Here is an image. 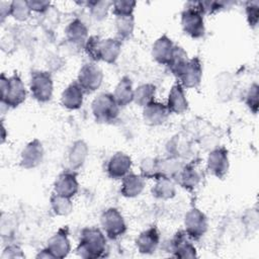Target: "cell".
<instances>
[{
  "mask_svg": "<svg viewBox=\"0 0 259 259\" xmlns=\"http://www.w3.org/2000/svg\"><path fill=\"white\" fill-rule=\"evenodd\" d=\"M106 251V238L103 231L98 228H84L80 233L77 254L86 259H96L104 256Z\"/></svg>",
  "mask_w": 259,
  "mask_h": 259,
  "instance_id": "obj_1",
  "label": "cell"
},
{
  "mask_svg": "<svg viewBox=\"0 0 259 259\" xmlns=\"http://www.w3.org/2000/svg\"><path fill=\"white\" fill-rule=\"evenodd\" d=\"M1 103L10 108H16L26 99V89L20 76L14 73L10 77L1 74Z\"/></svg>",
  "mask_w": 259,
  "mask_h": 259,
  "instance_id": "obj_2",
  "label": "cell"
},
{
  "mask_svg": "<svg viewBox=\"0 0 259 259\" xmlns=\"http://www.w3.org/2000/svg\"><path fill=\"white\" fill-rule=\"evenodd\" d=\"M181 27L185 34L192 38H200L204 35V14L198 1L188 2L181 13Z\"/></svg>",
  "mask_w": 259,
  "mask_h": 259,
  "instance_id": "obj_3",
  "label": "cell"
},
{
  "mask_svg": "<svg viewBox=\"0 0 259 259\" xmlns=\"http://www.w3.org/2000/svg\"><path fill=\"white\" fill-rule=\"evenodd\" d=\"M119 105L115 101L113 94L100 93L91 104L92 113L98 122L110 123L116 120L119 114Z\"/></svg>",
  "mask_w": 259,
  "mask_h": 259,
  "instance_id": "obj_4",
  "label": "cell"
},
{
  "mask_svg": "<svg viewBox=\"0 0 259 259\" xmlns=\"http://www.w3.org/2000/svg\"><path fill=\"white\" fill-rule=\"evenodd\" d=\"M29 90L36 101L41 103L50 101L54 91V82L51 73L41 70L31 72Z\"/></svg>",
  "mask_w": 259,
  "mask_h": 259,
  "instance_id": "obj_5",
  "label": "cell"
},
{
  "mask_svg": "<svg viewBox=\"0 0 259 259\" xmlns=\"http://www.w3.org/2000/svg\"><path fill=\"white\" fill-rule=\"evenodd\" d=\"M100 225L103 233L110 240L121 237L126 232V224L118 209L109 207L100 215Z\"/></svg>",
  "mask_w": 259,
  "mask_h": 259,
  "instance_id": "obj_6",
  "label": "cell"
},
{
  "mask_svg": "<svg viewBox=\"0 0 259 259\" xmlns=\"http://www.w3.org/2000/svg\"><path fill=\"white\" fill-rule=\"evenodd\" d=\"M84 93L97 90L103 81V72L95 63H86L79 70L77 80Z\"/></svg>",
  "mask_w": 259,
  "mask_h": 259,
  "instance_id": "obj_7",
  "label": "cell"
},
{
  "mask_svg": "<svg viewBox=\"0 0 259 259\" xmlns=\"http://www.w3.org/2000/svg\"><path fill=\"white\" fill-rule=\"evenodd\" d=\"M184 227L185 233L191 240H199L207 231V218L200 209L192 207L184 217Z\"/></svg>",
  "mask_w": 259,
  "mask_h": 259,
  "instance_id": "obj_8",
  "label": "cell"
},
{
  "mask_svg": "<svg viewBox=\"0 0 259 259\" xmlns=\"http://www.w3.org/2000/svg\"><path fill=\"white\" fill-rule=\"evenodd\" d=\"M207 170L217 178H224L229 171V154L225 147L214 148L207 156Z\"/></svg>",
  "mask_w": 259,
  "mask_h": 259,
  "instance_id": "obj_9",
  "label": "cell"
},
{
  "mask_svg": "<svg viewBox=\"0 0 259 259\" xmlns=\"http://www.w3.org/2000/svg\"><path fill=\"white\" fill-rule=\"evenodd\" d=\"M202 78V65L198 57L189 59L187 65L177 78L183 88H196Z\"/></svg>",
  "mask_w": 259,
  "mask_h": 259,
  "instance_id": "obj_10",
  "label": "cell"
},
{
  "mask_svg": "<svg viewBox=\"0 0 259 259\" xmlns=\"http://www.w3.org/2000/svg\"><path fill=\"white\" fill-rule=\"evenodd\" d=\"M45 156V150L39 140L30 141L21 151L20 166L24 169H33L41 164Z\"/></svg>",
  "mask_w": 259,
  "mask_h": 259,
  "instance_id": "obj_11",
  "label": "cell"
},
{
  "mask_svg": "<svg viewBox=\"0 0 259 259\" xmlns=\"http://www.w3.org/2000/svg\"><path fill=\"white\" fill-rule=\"evenodd\" d=\"M54 258H65L71 250L68 227L60 228L49 240L46 247Z\"/></svg>",
  "mask_w": 259,
  "mask_h": 259,
  "instance_id": "obj_12",
  "label": "cell"
},
{
  "mask_svg": "<svg viewBox=\"0 0 259 259\" xmlns=\"http://www.w3.org/2000/svg\"><path fill=\"white\" fill-rule=\"evenodd\" d=\"M79 190V183L77 180V174L74 171L67 170L59 174L54 183V192L65 196L73 197Z\"/></svg>",
  "mask_w": 259,
  "mask_h": 259,
  "instance_id": "obj_13",
  "label": "cell"
},
{
  "mask_svg": "<svg viewBox=\"0 0 259 259\" xmlns=\"http://www.w3.org/2000/svg\"><path fill=\"white\" fill-rule=\"evenodd\" d=\"M190 238L185 231H178L171 240L172 255L176 258H195L197 257L196 248L190 242Z\"/></svg>",
  "mask_w": 259,
  "mask_h": 259,
  "instance_id": "obj_14",
  "label": "cell"
},
{
  "mask_svg": "<svg viewBox=\"0 0 259 259\" xmlns=\"http://www.w3.org/2000/svg\"><path fill=\"white\" fill-rule=\"evenodd\" d=\"M132 163V159L128 155L122 152H117L109 158L106 166V172L112 179H122L130 173Z\"/></svg>",
  "mask_w": 259,
  "mask_h": 259,
  "instance_id": "obj_15",
  "label": "cell"
},
{
  "mask_svg": "<svg viewBox=\"0 0 259 259\" xmlns=\"http://www.w3.org/2000/svg\"><path fill=\"white\" fill-rule=\"evenodd\" d=\"M170 112L167 106L158 101H152L143 109V118L146 124L150 126H158L163 124L169 116Z\"/></svg>",
  "mask_w": 259,
  "mask_h": 259,
  "instance_id": "obj_16",
  "label": "cell"
},
{
  "mask_svg": "<svg viewBox=\"0 0 259 259\" xmlns=\"http://www.w3.org/2000/svg\"><path fill=\"white\" fill-rule=\"evenodd\" d=\"M160 243V232L156 227H150L149 229L140 233L136 239V247L142 254H153Z\"/></svg>",
  "mask_w": 259,
  "mask_h": 259,
  "instance_id": "obj_17",
  "label": "cell"
},
{
  "mask_svg": "<svg viewBox=\"0 0 259 259\" xmlns=\"http://www.w3.org/2000/svg\"><path fill=\"white\" fill-rule=\"evenodd\" d=\"M166 106L170 113L176 114H181L188 109V100L185 96L184 88L180 85L179 82L175 83L171 87Z\"/></svg>",
  "mask_w": 259,
  "mask_h": 259,
  "instance_id": "obj_18",
  "label": "cell"
},
{
  "mask_svg": "<svg viewBox=\"0 0 259 259\" xmlns=\"http://www.w3.org/2000/svg\"><path fill=\"white\" fill-rule=\"evenodd\" d=\"M84 91L77 81L70 83L62 92L61 103L62 105L70 110L79 109L83 103Z\"/></svg>",
  "mask_w": 259,
  "mask_h": 259,
  "instance_id": "obj_19",
  "label": "cell"
},
{
  "mask_svg": "<svg viewBox=\"0 0 259 259\" xmlns=\"http://www.w3.org/2000/svg\"><path fill=\"white\" fill-rule=\"evenodd\" d=\"M174 48L175 45L172 39L166 34H163L154 42L152 48V56L157 63L167 66L172 57Z\"/></svg>",
  "mask_w": 259,
  "mask_h": 259,
  "instance_id": "obj_20",
  "label": "cell"
},
{
  "mask_svg": "<svg viewBox=\"0 0 259 259\" xmlns=\"http://www.w3.org/2000/svg\"><path fill=\"white\" fill-rule=\"evenodd\" d=\"M201 176L193 164H184L175 181L185 190L193 191L199 184Z\"/></svg>",
  "mask_w": 259,
  "mask_h": 259,
  "instance_id": "obj_21",
  "label": "cell"
},
{
  "mask_svg": "<svg viewBox=\"0 0 259 259\" xmlns=\"http://www.w3.org/2000/svg\"><path fill=\"white\" fill-rule=\"evenodd\" d=\"M145 188V178L142 175L128 173L122 178L120 185V193L127 198L140 195Z\"/></svg>",
  "mask_w": 259,
  "mask_h": 259,
  "instance_id": "obj_22",
  "label": "cell"
},
{
  "mask_svg": "<svg viewBox=\"0 0 259 259\" xmlns=\"http://www.w3.org/2000/svg\"><path fill=\"white\" fill-rule=\"evenodd\" d=\"M65 34L67 40H69L73 45L84 46L88 38V28L82 20L76 18L67 25L65 29Z\"/></svg>",
  "mask_w": 259,
  "mask_h": 259,
  "instance_id": "obj_23",
  "label": "cell"
},
{
  "mask_svg": "<svg viewBox=\"0 0 259 259\" xmlns=\"http://www.w3.org/2000/svg\"><path fill=\"white\" fill-rule=\"evenodd\" d=\"M134 90L131 78L123 76L115 86L113 92V97L119 107L126 106L134 101Z\"/></svg>",
  "mask_w": 259,
  "mask_h": 259,
  "instance_id": "obj_24",
  "label": "cell"
},
{
  "mask_svg": "<svg viewBox=\"0 0 259 259\" xmlns=\"http://www.w3.org/2000/svg\"><path fill=\"white\" fill-rule=\"evenodd\" d=\"M88 156V146L87 144L82 141L78 140L75 141L68 153V162L72 170H76L81 168Z\"/></svg>",
  "mask_w": 259,
  "mask_h": 259,
  "instance_id": "obj_25",
  "label": "cell"
},
{
  "mask_svg": "<svg viewBox=\"0 0 259 259\" xmlns=\"http://www.w3.org/2000/svg\"><path fill=\"white\" fill-rule=\"evenodd\" d=\"M121 52V41L116 37L102 39L100 57L101 61L107 64H113L118 59Z\"/></svg>",
  "mask_w": 259,
  "mask_h": 259,
  "instance_id": "obj_26",
  "label": "cell"
},
{
  "mask_svg": "<svg viewBox=\"0 0 259 259\" xmlns=\"http://www.w3.org/2000/svg\"><path fill=\"white\" fill-rule=\"evenodd\" d=\"M184 164L181 159L170 156L168 158H159V178L165 177L175 180Z\"/></svg>",
  "mask_w": 259,
  "mask_h": 259,
  "instance_id": "obj_27",
  "label": "cell"
},
{
  "mask_svg": "<svg viewBox=\"0 0 259 259\" xmlns=\"http://www.w3.org/2000/svg\"><path fill=\"white\" fill-rule=\"evenodd\" d=\"M152 194L158 199H171L176 194V188L173 180L165 177L156 179L155 185L152 187Z\"/></svg>",
  "mask_w": 259,
  "mask_h": 259,
  "instance_id": "obj_28",
  "label": "cell"
},
{
  "mask_svg": "<svg viewBox=\"0 0 259 259\" xmlns=\"http://www.w3.org/2000/svg\"><path fill=\"white\" fill-rule=\"evenodd\" d=\"M188 61H189V59H188L187 53L184 51V49L175 45L172 57L167 65V67L169 68L171 73L176 78H178L179 75L181 74V72L183 71V69L185 68V66L187 65Z\"/></svg>",
  "mask_w": 259,
  "mask_h": 259,
  "instance_id": "obj_29",
  "label": "cell"
},
{
  "mask_svg": "<svg viewBox=\"0 0 259 259\" xmlns=\"http://www.w3.org/2000/svg\"><path fill=\"white\" fill-rule=\"evenodd\" d=\"M135 28V17L133 15L115 16V31L116 38L120 41L132 36Z\"/></svg>",
  "mask_w": 259,
  "mask_h": 259,
  "instance_id": "obj_30",
  "label": "cell"
},
{
  "mask_svg": "<svg viewBox=\"0 0 259 259\" xmlns=\"http://www.w3.org/2000/svg\"><path fill=\"white\" fill-rule=\"evenodd\" d=\"M156 86L152 83L141 84L134 90V102L142 107H145L150 102L154 101Z\"/></svg>",
  "mask_w": 259,
  "mask_h": 259,
  "instance_id": "obj_31",
  "label": "cell"
},
{
  "mask_svg": "<svg viewBox=\"0 0 259 259\" xmlns=\"http://www.w3.org/2000/svg\"><path fill=\"white\" fill-rule=\"evenodd\" d=\"M51 208L57 215H68L73 210V203L71 198L53 193L50 198Z\"/></svg>",
  "mask_w": 259,
  "mask_h": 259,
  "instance_id": "obj_32",
  "label": "cell"
},
{
  "mask_svg": "<svg viewBox=\"0 0 259 259\" xmlns=\"http://www.w3.org/2000/svg\"><path fill=\"white\" fill-rule=\"evenodd\" d=\"M141 175L145 179H158L159 174V158H145L140 165Z\"/></svg>",
  "mask_w": 259,
  "mask_h": 259,
  "instance_id": "obj_33",
  "label": "cell"
},
{
  "mask_svg": "<svg viewBox=\"0 0 259 259\" xmlns=\"http://www.w3.org/2000/svg\"><path fill=\"white\" fill-rule=\"evenodd\" d=\"M30 12H31V9H30L27 1H24V0L11 1L10 15L14 19H16L18 21H24L29 17Z\"/></svg>",
  "mask_w": 259,
  "mask_h": 259,
  "instance_id": "obj_34",
  "label": "cell"
},
{
  "mask_svg": "<svg viewBox=\"0 0 259 259\" xmlns=\"http://www.w3.org/2000/svg\"><path fill=\"white\" fill-rule=\"evenodd\" d=\"M86 4L89 7L92 17L95 18L96 20H103L107 16L108 10L112 6L111 1H105V0L89 1V2H86Z\"/></svg>",
  "mask_w": 259,
  "mask_h": 259,
  "instance_id": "obj_35",
  "label": "cell"
},
{
  "mask_svg": "<svg viewBox=\"0 0 259 259\" xmlns=\"http://www.w3.org/2000/svg\"><path fill=\"white\" fill-rule=\"evenodd\" d=\"M101 41H102V39L98 35H91L87 38V40L84 45V50H85L87 56L93 62L101 61V57H100Z\"/></svg>",
  "mask_w": 259,
  "mask_h": 259,
  "instance_id": "obj_36",
  "label": "cell"
},
{
  "mask_svg": "<svg viewBox=\"0 0 259 259\" xmlns=\"http://www.w3.org/2000/svg\"><path fill=\"white\" fill-rule=\"evenodd\" d=\"M137 5L136 1L132 0H116L112 1V12L115 16L122 15H133L135 7Z\"/></svg>",
  "mask_w": 259,
  "mask_h": 259,
  "instance_id": "obj_37",
  "label": "cell"
},
{
  "mask_svg": "<svg viewBox=\"0 0 259 259\" xmlns=\"http://www.w3.org/2000/svg\"><path fill=\"white\" fill-rule=\"evenodd\" d=\"M245 13H246V18L250 27L252 28L256 27L259 19V2L258 1L246 2Z\"/></svg>",
  "mask_w": 259,
  "mask_h": 259,
  "instance_id": "obj_38",
  "label": "cell"
},
{
  "mask_svg": "<svg viewBox=\"0 0 259 259\" xmlns=\"http://www.w3.org/2000/svg\"><path fill=\"white\" fill-rule=\"evenodd\" d=\"M258 84L253 83L248 89L245 97L246 105L254 114H256L258 111Z\"/></svg>",
  "mask_w": 259,
  "mask_h": 259,
  "instance_id": "obj_39",
  "label": "cell"
},
{
  "mask_svg": "<svg viewBox=\"0 0 259 259\" xmlns=\"http://www.w3.org/2000/svg\"><path fill=\"white\" fill-rule=\"evenodd\" d=\"M198 4L203 14L215 13L228 5V3L224 1H198Z\"/></svg>",
  "mask_w": 259,
  "mask_h": 259,
  "instance_id": "obj_40",
  "label": "cell"
},
{
  "mask_svg": "<svg viewBox=\"0 0 259 259\" xmlns=\"http://www.w3.org/2000/svg\"><path fill=\"white\" fill-rule=\"evenodd\" d=\"M23 257H24V254L21 248L17 245L7 246L1 255V259H15V258H23Z\"/></svg>",
  "mask_w": 259,
  "mask_h": 259,
  "instance_id": "obj_41",
  "label": "cell"
},
{
  "mask_svg": "<svg viewBox=\"0 0 259 259\" xmlns=\"http://www.w3.org/2000/svg\"><path fill=\"white\" fill-rule=\"evenodd\" d=\"M27 2H28V5H29L31 11H35V12H38V13L46 12L51 6L50 1H35V0H32V1H27Z\"/></svg>",
  "mask_w": 259,
  "mask_h": 259,
  "instance_id": "obj_42",
  "label": "cell"
},
{
  "mask_svg": "<svg viewBox=\"0 0 259 259\" xmlns=\"http://www.w3.org/2000/svg\"><path fill=\"white\" fill-rule=\"evenodd\" d=\"M10 3L11 2H1L0 3V16H1V22L4 21V19L10 15Z\"/></svg>",
  "mask_w": 259,
  "mask_h": 259,
  "instance_id": "obj_43",
  "label": "cell"
},
{
  "mask_svg": "<svg viewBox=\"0 0 259 259\" xmlns=\"http://www.w3.org/2000/svg\"><path fill=\"white\" fill-rule=\"evenodd\" d=\"M36 258H46V259H48V258H54V256L52 255V253L47 248H45V249H42L41 251L38 252V254L36 255Z\"/></svg>",
  "mask_w": 259,
  "mask_h": 259,
  "instance_id": "obj_44",
  "label": "cell"
},
{
  "mask_svg": "<svg viewBox=\"0 0 259 259\" xmlns=\"http://www.w3.org/2000/svg\"><path fill=\"white\" fill-rule=\"evenodd\" d=\"M1 139H2V143H4V140H5V127H4L3 124H2V136H1Z\"/></svg>",
  "mask_w": 259,
  "mask_h": 259,
  "instance_id": "obj_45",
  "label": "cell"
}]
</instances>
